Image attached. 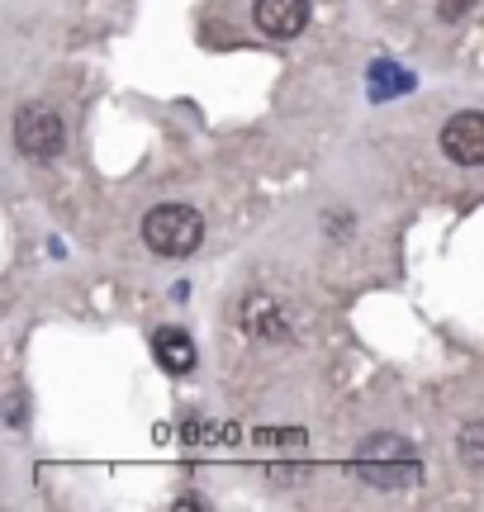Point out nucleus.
<instances>
[{"instance_id":"1a4fd4ad","label":"nucleus","mask_w":484,"mask_h":512,"mask_svg":"<svg viewBox=\"0 0 484 512\" xmlns=\"http://www.w3.org/2000/svg\"><path fill=\"white\" fill-rule=\"evenodd\" d=\"M186 441H195V446H233V441H238V427H233V422H190Z\"/></svg>"},{"instance_id":"20e7f679","label":"nucleus","mask_w":484,"mask_h":512,"mask_svg":"<svg viewBox=\"0 0 484 512\" xmlns=\"http://www.w3.org/2000/svg\"><path fill=\"white\" fill-rule=\"evenodd\" d=\"M442 152H447L456 166H484V114L466 110L447 119L442 128Z\"/></svg>"},{"instance_id":"0eeeda50","label":"nucleus","mask_w":484,"mask_h":512,"mask_svg":"<svg viewBox=\"0 0 484 512\" xmlns=\"http://www.w3.org/2000/svg\"><path fill=\"white\" fill-rule=\"evenodd\" d=\"M152 351H157L162 370H171V375L195 370V342H190V332H181V328H162L152 337Z\"/></svg>"},{"instance_id":"f257e3e1","label":"nucleus","mask_w":484,"mask_h":512,"mask_svg":"<svg viewBox=\"0 0 484 512\" xmlns=\"http://www.w3.org/2000/svg\"><path fill=\"white\" fill-rule=\"evenodd\" d=\"M352 470L371 489H413V484H423V465H418L413 446L399 432H375V437L361 441L352 456Z\"/></svg>"},{"instance_id":"423d86ee","label":"nucleus","mask_w":484,"mask_h":512,"mask_svg":"<svg viewBox=\"0 0 484 512\" xmlns=\"http://www.w3.org/2000/svg\"><path fill=\"white\" fill-rule=\"evenodd\" d=\"M242 328L252 332V337H285L290 323H285V313H280L276 299H266V294H247V299H242Z\"/></svg>"},{"instance_id":"9d476101","label":"nucleus","mask_w":484,"mask_h":512,"mask_svg":"<svg viewBox=\"0 0 484 512\" xmlns=\"http://www.w3.org/2000/svg\"><path fill=\"white\" fill-rule=\"evenodd\" d=\"M413 86V76L409 72H394V62H375L371 67V91L385 100V95H399V91H409Z\"/></svg>"},{"instance_id":"39448f33","label":"nucleus","mask_w":484,"mask_h":512,"mask_svg":"<svg viewBox=\"0 0 484 512\" xmlns=\"http://www.w3.org/2000/svg\"><path fill=\"white\" fill-rule=\"evenodd\" d=\"M252 19H257L261 34L295 38L309 24V0H252Z\"/></svg>"},{"instance_id":"f8f14e48","label":"nucleus","mask_w":484,"mask_h":512,"mask_svg":"<svg viewBox=\"0 0 484 512\" xmlns=\"http://www.w3.org/2000/svg\"><path fill=\"white\" fill-rule=\"evenodd\" d=\"M466 5H470V0H442V19H456V15H466Z\"/></svg>"},{"instance_id":"9b49d317","label":"nucleus","mask_w":484,"mask_h":512,"mask_svg":"<svg viewBox=\"0 0 484 512\" xmlns=\"http://www.w3.org/2000/svg\"><path fill=\"white\" fill-rule=\"evenodd\" d=\"M461 456H466V465L484 470V422H475V427L461 432Z\"/></svg>"},{"instance_id":"6e6552de","label":"nucleus","mask_w":484,"mask_h":512,"mask_svg":"<svg viewBox=\"0 0 484 512\" xmlns=\"http://www.w3.org/2000/svg\"><path fill=\"white\" fill-rule=\"evenodd\" d=\"M257 446L266 456H299L304 451V432L299 427H266V432H257Z\"/></svg>"},{"instance_id":"f03ea898","label":"nucleus","mask_w":484,"mask_h":512,"mask_svg":"<svg viewBox=\"0 0 484 512\" xmlns=\"http://www.w3.org/2000/svg\"><path fill=\"white\" fill-rule=\"evenodd\" d=\"M143 242L157 256H190L205 242V219L190 204H157L143 219Z\"/></svg>"},{"instance_id":"7ed1b4c3","label":"nucleus","mask_w":484,"mask_h":512,"mask_svg":"<svg viewBox=\"0 0 484 512\" xmlns=\"http://www.w3.org/2000/svg\"><path fill=\"white\" fill-rule=\"evenodd\" d=\"M15 143L24 157H57L62 152V143H67V128H62V119H57L53 110H43V105H24V110L15 114Z\"/></svg>"}]
</instances>
